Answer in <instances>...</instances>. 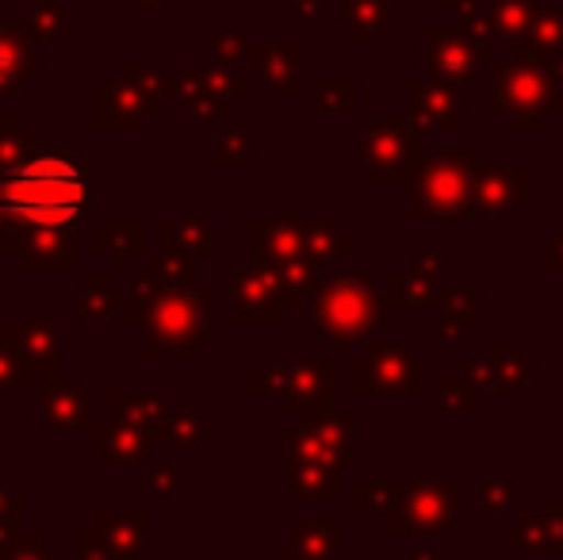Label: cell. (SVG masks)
Masks as SVG:
<instances>
[{"label": "cell", "mask_w": 563, "mask_h": 560, "mask_svg": "<svg viewBox=\"0 0 563 560\" xmlns=\"http://www.w3.org/2000/svg\"><path fill=\"white\" fill-rule=\"evenodd\" d=\"M345 23L368 43L372 31L387 28V0H345Z\"/></svg>", "instance_id": "cell-27"}, {"label": "cell", "mask_w": 563, "mask_h": 560, "mask_svg": "<svg viewBox=\"0 0 563 560\" xmlns=\"http://www.w3.org/2000/svg\"><path fill=\"white\" fill-rule=\"evenodd\" d=\"M495 373H498V392H521L529 388V361L514 358V350L506 342H498L495 350Z\"/></svg>", "instance_id": "cell-30"}, {"label": "cell", "mask_w": 563, "mask_h": 560, "mask_svg": "<svg viewBox=\"0 0 563 560\" xmlns=\"http://www.w3.org/2000/svg\"><path fill=\"white\" fill-rule=\"evenodd\" d=\"M391 299L395 304H422L430 307L438 299V281L422 277V273H395L391 277Z\"/></svg>", "instance_id": "cell-28"}, {"label": "cell", "mask_w": 563, "mask_h": 560, "mask_svg": "<svg viewBox=\"0 0 563 560\" xmlns=\"http://www.w3.org/2000/svg\"><path fill=\"white\" fill-rule=\"evenodd\" d=\"M549 74H552V81H556V89L563 92V54H552L549 58Z\"/></svg>", "instance_id": "cell-49"}, {"label": "cell", "mask_w": 563, "mask_h": 560, "mask_svg": "<svg viewBox=\"0 0 563 560\" xmlns=\"http://www.w3.org/2000/svg\"><path fill=\"white\" fill-rule=\"evenodd\" d=\"M544 530H549V546L563 553V499L549 503V518H544Z\"/></svg>", "instance_id": "cell-42"}, {"label": "cell", "mask_w": 563, "mask_h": 560, "mask_svg": "<svg viewBox=\"0 0 563 560\" xmlns=\"http://www.w3.org/2000/svg\"><path fill=\"white\" fill-rule=\"evenodd\" d=\"M464 39L467 46H472V54L479 62H495L498 54V28H495V15L490 12H479V8H472V12L464 15Z\"/></svg>", "instance_id": "cell-23"}, {"label": "cell", "mask_w": 563, "mask_h": 560, "mask_svg": "<svg viewBox=\"0 0 563 560\" xmlns=\"http://www.w3.org/2000/svg\"><path fill=\"white\" fill-rule=\"evenodd\" d=\"M177 480H180L177 469H154V472H150V487H154L157 495H173V492H177Z\"/></svg>", "instance_id": "cell-43"}, {"label": "cell", "mask_w": 563, "mask_h": 560, "mask_svg": "<svg viewBox=\"0 0 563 560\" xmlns=\"http://www.w3.org/2000/svg\"><path fill=\"white\" fill-rule=\"evenodd\" d=\"M15 384H20V369L0 353V388H15Z\"/></svg>", "instance_id": "cell-45"}, {"label": "cell", "mask_w": 563, "mask_h": 560, "mask_svg": "<svg viewBox=\"0 0 563 560\" xmlns=\"http://www.w3.org/2000/svg\"><path fill=\"white\" fill-rule=\"evenodd\" d=\"M112 438H115V446H104V441L97 446L100 457H134L142 449V433L134 430V426H126V430H112Z\"/></svg>", "instance_id": "cell-39"}, {"label": "cell", "mask_w": 563, "mask_h": 560, "mask_svg": "<svg viewBox=\"0 0 563 560\" xmlns=\"http://www.w3.org/2000/svg\"><path fill=\"white\" fill-rule=\"evenodd\" d=\"M257 392H284L291 411H330L338 392L334 361H288L268 369V376L253 381Z\"/></svg>", "instance_id": "cell-8"}, {"label": "cell", "mask_w": 563, "mask_h": 560, "mask_svg": "<svg viewBox=\"0 0 563 560\" xmlns=\"http://www.w3.org/2000/svg\"><path fill=\"white\" fill-rule=\"evenodd\" d=\"M35 51L20 31H0V89H20L27 77H35Z\"/></svg>", "instance_id": "cell-15"}, {"label": "cell", "mask_w": 563, "mask_h": 560, "mask_svg": "<svg viewBox=\"0 0 563 560\" xmlns=\"http://www.w3.org/2000/svg\"><path fill=\"white\" fill-rule=\"evenodd\" d=\"M441 399H445V407H452V411H472L475 407V392L460 376H445L441 381Z\"/></svg>", "instance_id": "cell-38"}, {"label": "cell", "mask_w": 563, "mask_h": 560, "mask_svg": "<svg viewBox=\"0 0 563 560\" xmlns=\"http://www.w3.org/2000/svg\"><path fill=\"white\" fill-rule=\"evenodd\" d=\"M549 546V530H544V518H521L514 526V549H544Z\"/></svg>", "instance_id": "cell-36"}, {"label": "cell", "mask_w": 563, "mask_h": 560, "mask_svg": "<svg viewBox=\"0 0 563 560\" xmlns=\"http://www.w3.org/2000/svg\"><path fill=\"white\" fill-rule=\"evenodd\" d=\"M426 62H430V69L445 85L472 81L475 66H479L472 46H467L460 35H449V31H441V28H426Z\"/></svg>", "instance_id": "cell-12"}, {"label": "cell", "mask_w": 563, "mask_h": 560, "mask_svg": "<svg viewBox=\"0 0 563 560\" xmlns=\"http://www.w3.org/2000/svg\"><path fill=\"white\" fill-rule=\"evenodd\" d=\"M261 239V262L268 265H284V262H299L303 257V227L296 223H261L257 227Z\"/></svg>", "instance_id": "cell-18"}, {"label": "cell", "mask_w": 563, "mask_h": 560, "mask_svg": "<svg viewBox=\"0 0 563 560\" xmlns=\"http://www.w3.org/2000/svg\"><path fill=\"white\" fill-rule=\"evenodd\" d=\"M338 541V523L334 518H314L303 530L291 538V560H322L334 553Z\"/></svg>", "instance_id": "cell-21"}, {"label": "cell", "mask_w": 563, "mask_h": 560, "mask_svg": "<svg viewBox=\"0 0 563 560\" xmlns=\"http://www.w3.org/2000/svg\"><path fill=\"white\" fill-rule=\"evenodd\" d=\"M89 180L69 154H31L0 177V208L4 223L27 231L69 227L85 211Z\"/></svg>", "instance_id": "cell-1"}, {"label": "cell", "mask_w": 563, "mask_h": 560, "mask_svg": "<svg viewBox=\"0 0 563 560\" xmlns=\"http://www.w3.org/2000/svg\"><path fill=\"white\" fill-rule=\"evenodd\" d=\"M0 231H4V208H0Z\"/></svg>", "instance_id": "cell-51"}, {"label": "cell", "mask_w": 563, "mask_h": 560, "mask_svg": "<svg viewBox=\"0 0 563 560\" xmlns=\"http://www.w3.org/2000/svg\"><path fill=\"white\" fill-rule=\"evenodd\" d=\"M43 411L54 426H85L89 422V404L74 384H54L43 399Z\"/></svg>", "instance_id": "cell-20"}, {"label": "cell", "mask_w": 563, "mask_h": 560, "mask_svg": "<svg viewBox=\"0 0 563 560\" xmlns=\"http://www.w3.org/2000/svg\"><path fill=\"white\" fill-rule=\"evenodd\" d=\"M422 365L402 345H376L356 365V392H422Z\"/></svg>", "instance_id": "cell-9"}, {"label": "cell", "mask_w": 563, "mask_h": 560, "mask_svg": "<svg viewBox=\"0 0 563 560\" xmlns=\"http://www.w3.org/2000/svg\"><path fill=\"white\" fill-rule=\"evenodd\" d=\"M196 419H185V415H177V441H196Z\"/></svg>", "instance_id": "cell-46"}, {"label": "cell", "mask_w": 563, "mask_h": 560, "mask_svg": "<svg viewBox=\"0 0 563 560\" xmlns=\"http://www.w3.org/2000/svg\"><path fill=\"white\" fill-rule=\"evenodd\" d=\"M303 430L311 433V438L327 449L330 461H338V464L345 461L349 449H353V419H349V415H338L334 407H330V411L311 415Z\"/></svg>", "instance_id": "cell-17"}, {"label": "cell", "mask_w": 563, "mask_h": 560, "mask_svg": "<svg viewBox=\"0 0 563 560\" xmlns=\"http://www.w3.org/2000/svg\"><path fill=\"white\" fill-rule=\"evenodd\" d=\"M314 327L330 342H361L387 322V296L368 277L338 273L314 284Z\"/></svg>", "instance_id": "cell-3"}, {"label": "cell", "mask_w": 563, "mask_h": 560, "mask_svg": "<svg viewBox=\"0 0 563 560\" xmlns=\"http://www.w3.org/2000/svg\"><path fill=\"white\" fill-rule=\"evenodd\" d=\"M410 560H441V553H438V549H430V553H415Z\"/></svg>", "instance_id": "cell-50"}, {"label": "cell", "mask_w": 563, "mask_h": 560, "mask_svg": "<svg viewBox=\"0 0 563 560\" xmlns=\"http://www.w3.org/2000/svg\"><path fill=\"white\" fill-rule=\"evenodd\" d=\"M284 296L280 284H276V273L268 262H257L253 273H242L234 281V315L238 319H284Z\"/></svg>", "instance_id": "cell-11"}, {"label": "cell", "mask_w": 563, "mask_h": 560, "mask_svg": "<svg viewBox=\"0 0 563 560\" xmlns=\"http://www.w3.org/2000/svg\"><path fill=\"white\" fill-rule=\"evenodd\" d=\"M526 43L544 58L563 54V12H537L526 31Z\"/></svg>", "instance_id": "cell-25"}, {"label": "cell", "mask_w": 563, "mask_h": 560, "mask_svg": "<svg viewBox=\"0 0 563 560\" xmlns=\"http://www.w3.org/2000/svg\"><path fill=\"white\" fill-rule=\"evenodd\" d=\"M219 162L223 165H234V162H245L253 150V142L245 135H238V131H227V135H219Z\"/></svg>", "instance_id": "cell-40"}, {"label": "cell", "mask_w": 563, "mask_h": 560, "mask_svg": "<svg viewBox=\"0 0 563 560\" xmlns=\"http://www.w3.org/2000/svg\"><path fill=\"white\" fill-rule=\"evenodd\" d=\"M529 200V169L514 165H487V169H475L472 180V211L475 216H510L518 204Z\"/></svg>", "instance_id": "cell-10"}, {"label": "cell", "mask_w": 563, "mask_h": 560, "mask_svg": "<svg viewBox=\"0 0 563 560\" xmlns=\"http://www.w3.org/2000/svg\"><path fill=\"white\" fill-rule=\"evenodd\" d=\"M74 239L66 234V227H51V231H27L23 239H15V254H27L31 265H74Z\"/></svg>", "instance_id": "cell-16"}, {"label": "cell", "mask_w": 563, "mask_h": 560, "mask_svg": "<svg viewBox=\"0 0 563 560\" xmlns=\"http://www.w3.org/2000/svg\"><path fill=\"white\" fill-rule=\"evenodd\" d=\"M475 499H479V507L487 510V515H506L514 503V484L510 480H483V484L475 487Z\"/></svg>", "instance_id": "cell-34"}, {"label": "cell", "mask_w": 563, "mask_h": 560, "mask_svg": "<svg viewBox=\"0 0 563 560\" xmlns=\"http://www.w3.org/2000/svg\"><path fill=\"white\" fill-rule=\"evenodd\" d=\"M495 92L498 108L510 116L518 131H544L549 116L563 112V92L549 74V58L537 54L526 39L514 43V62L498 66Z\"/></svg>", "instance_id": "cell-2"}, {"label": "cell", "mask_w": 563, "mask_h": 560, "mask_svg": "<svg viewBox=\"0 0 563 560\" xmlns=\"http://www.w3.org/2000/svg\"><path fill=\"white\" fill-rule=\"evenodd\" d=\"M422 139L426 131L418 123L391 116V120H376L372 131L356 142V157L372 169L379 185H402L415 180L418 165H422Z\"/></svg>", "instance_id": "cell-5"}, {"label": "cell", "mask_w": 563, "mask_h": 560, "mask_svg": "<svg viewBox=\"0 0 563 560\" xmlns=\"http://www.w3.org/2000/svg\"><path fill=\"white\" fill-rule=\"evenodd\" d=\"M410 108H415V123L422 131L441 128V131H456L460 128V100L452 92V85L445 81H410Z\"/></svg>", "instance_id": "cell-13"}, {"label": "cell", "mask_w": 563, "mask_h": 560, "mask_svg": "<svg viewBox=\"0 0 563 560\" xmlns=\"http://www.w3.org/2000/svg\"><path fill=\"white\" fill-rule=\"evenodd\" d=\"M445 307H449V319H445V334H460V327H467V322L479 319V304H475L472 292H449L445 296Z\"/></svg>", "instance_id": "cell-31"}, {"label": "cell", "mask_w": 563, "mask_h": 560, "mask_svg": "<svg viewBox=\"0 0 563 560\" xmlns=\"http://www.w3.org/2000/svg\"><path fill=\"white\" fill-rule=\"evenodd\" d=\"M460 487L441 484V480H422V484H402L399 499L391 507V530L395 534H430L452 530L460 515Z\"/></svg>", "instance_id": "cell-7"}, {"label": "cell", "mask_w": 563, "mask_h": 560, "mask_svg": "<svg viewBox=\"0 0 563 560\" xmlns=\"http://www.w3.org/2000/svg\"><path fill=\"white\" fill-rule=\"evenodd\" d=\"M291 492L299 499H330L338 492V469L334 464H314V461H291L288 464Z\"/></svg>", "instance_id": "cell-19"}, {"label": "cell", "mask_w": 563, "mask_h": 560, "mask_svg": "<svg viewBox=\"0 0 563 560\" xmlns=\"http://www.w3.org/2000/svg\"><path fill=\"white\" fill-rule=\"evenodd\" d=\"M399 487L402 484H387V480H364V484H356V510L361 515H387V510L395 507V499H399Z\"/></svg>", "instance_id": "cell-26"}, {"label": "cell", "mask_w": 563, "mask_h": 560, "mask_svg": "<svg viewBox=\"0 0 563 560\" xmlns=\"http://www.w3.org/2000/svg\"><path fill=\"white\" fill-rule=\"evenodd\" d=\"M8 338H15V350L23 353V358H35V365H43V361H54V353H58V342H54V334L51 330H35L27 322V327H15V330H8Z\"/></svg>", "instance_id": "cell-29"}, {"label": "cell", "mask_w": 563, "mask_h": 560, "mask_svg": "<svg viewBox=\"0 0 563 560\" xmlns=\"http://www.w3.org/2000/svg\"><path fill=\"white\" fill-rule=\"evenodd\" d=\"M162 411L157 407V399H150V396H119L115 399V415H119V422H126V426H139L142 419H154V415Z\"/></svg>", "instance_id": "cell-35"}, {"label": "cell", "mask_w": 563, "mask_h": 560, "mask_svg": "<svg viewBox=\"0 0 563 560\" xmlns=\"http://www.w3.org/2000/svg\"><path fill=\"white\" fill-rule=\"evenodd\" d=\"M464 384L467 388H479V392H498V373H495V361H464Z\"/></svg>", "instance_id": "cell-37"}, {"label": "cell", "mask_w": 563, "mask_h": 560, "mask_svg": "<svg viewBox=\"0 0 563 560\" xmlns=\"http://www.w3.org/2000/svg\"><path fill=\"white\" fill-rule=\"evenodd\" d=\"M154 270L165 273L169 281H188V284H192V262H188L185 250H173L169 246V254H165L162 262H154Z\"/></svg>", "instance_id": "cell-41"}, {"label": "cell", "mask_w": 563, "mask_h": 560, "mask_svg": "<svg viewBox=\"0 0 563 560\" xmlns=\"http://www.w3.org/2000/svg\"><path fill=\"white\" fill-rule=\"evenodd\" d=\"M495 28H498V39H526V31H529V23H533V15H537V4L533 0H498V8L495 12Z\"/></svg>", "instance_id": "cell-24"}, {"label": "cell", "mask_w": 563, "mask_h": 560, "mask_svg": "<svg viewBox=\"0 0 563 560\" xmlns=\"http://www.w3.org/2000/svg\"><path fill=\"white\" fill-rule=\"evenodd\" d=\"M549 270L563 273V239H556V242L549 246Z\"/></svg>", "instance_id": "cell-48"}, {"label": "cell", "mask_w": 563, "mask_h": 560, "mask_svg": "<svg viewBox=\"0 0 563 560\" xmlns=\"http://www.w3.org/2000/svg\"><path fill=\"white\" fill-rule=\"evenodd\" d=\"M353 250V239L338 234L334 223H314V227H303V254L311 262H334V257L349 254Z\"/></svg>", "instance_id": "cell-22"}, {"label": "cell", "mask_w": 563, "mask_h": 560, "mask_svg": "<svg viewBox=\"0 0 563 560\" xmlns=\"http://www.w3.org/2000/svg\"><path fill=\"white\" fill-rule=\"evenodd\" d=\"M479 169L475 150H441L433 157H422L415 173V200H410V216H449L460 219L472 211V180Z\"/></svg>", "instance_id": "cell-4"}, {"label": "cell", "mask_w": 563, "mask_h": 560, "mask_svg": "<svg viewBox=\"0 0 563 560\" xmlns=\"http://www.w3.org/2000/svg\"><path fill=\"white\" fill-rule=\"evenodd\" d=\"M211 296H192V292H165L150 304V342L162 353H192L200 338L211 334L208 327Z\"/></svg>", "instance_id": "cell-6"}, {"label": "cell", "mask_w": 563, "mask_h": 560, "mask_svg": "<svg viewBox=\"0 0 563 560\" xmlns=\"http://www.w3.org/2000/svg\"><path fill=\"white\" fill-rule=\"evenodd\" d=\"M242 43H245L242 31H227V39H223V54H227V58H230V54L242 51Z\"/></svg>", "instance_id": "cell-47"}, {"label": "cell", "mask_w": 563, "mask_h": 560, "mask_svg": "<svg viewBox=\"0 0 563 560\" xmlns=\"http://www.w3.org/2000/svg\"><path fill=\"white\" fill-rule=\"evenodd\" d=\"M441 257H415V262H410V270L415 273H422V277H430V281H438V273H441Z\"/></svg>", "instance_id": "cell-44"}, {"label": "cell", "mask_w": 563, "mask_h": 560, "mask_svg": "<svg viewBox=\"0 0 563 560\" xmlns=\"http://www.w3.org/2000/svg\"><path fill=\"white\" fill-rule=\"evenodd\" d=\"M299 58H303V51L299 46H257L253 51V62H257V74L265 77L273 89L280 92H291V97H299Z\"/></svg>", "instance_id": "cell-14"}, {"label": "cell", "mask_w": 563, "mask_h": 560, "mask_svg": "<svg viewBox=\"0 0 563 560\" xmlns=\"http://www.w3.org/2000/svg\"><path fill=\"white\" fill-rule=\"evenodd\" d=\"M356 108V85L345 81V77H330L322 81V112L330 116H345Z\"/></svg>", "instance_id": "cell-32"}, {"label": "cell", "mask_w": 563, "mask_h": 560, "mask_svg": "<svg viewBox=\"0 0 563 560\" xmlns=\"http://www.w3.org/2000/svg\"><path fill=\"white\" fill-rule=\"evenodd\" d=\"M169 242L173 250H192V254H208L211 250V231L203 223H196V219H188V223H173L169 227Z\"/></svg>", "instance_id": "cell-33"}]
</instances>
